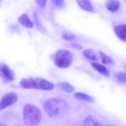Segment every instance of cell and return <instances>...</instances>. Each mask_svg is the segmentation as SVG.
Segmentation results:
<instances>
[{
  "label": "cell",
  "instance_id": "obj_1",
  "mask_svg": "<svg viewBox=\"0 0 126 126\" xmlns=\"http://www.w3.org/2000/svg\"><path fill=\"white\" fill-rule=\"evenodd\" d=\"M42 113L39 108L34 105L28 104L23 108V120L26 125L34 126L40 122Z\"/></svg>",
  "mask_w": 126,
  "mask_h": 126
},
{
  "label": "cell",
  "instance_id": "obj_2",
  "mask_svg": "<svg viewBox=\"0 0 126 126\" xmlns=\"http://www.w3.org/2000/svg\"><path fill=\"white\" fill-rule=\"evenodd\" d=\"M21 87L25 89H35L42 90L50 91L54 88L53 84L41 78L23 79L20 82Z\"/></svg>",
  "mask_w": 126,
  "mask_h": 126
},
{
  "label": "cell",
  "instance_id": "obj_3",
  "mask_svg": "<svg viewBox=\"0 0 126 126\" xmlns=\"http://www.w3.org/2000/svg\"><path fill=\"white\" fill-rule=\"evenodd\" d=\"M65 102L57 98H52L47 100L44 104V109L50 117L59 115L66 107Z\"/></svg>",
  "mask_w": 126,
  "mask_h": 126
},
{
  "label": "cell",
  "instance_id": "obj_4",
  "mask_svg": "<svg viewBox=\"0 0 126 126\" xmlns=\"http://www.w3.org/2000/svg\"><path fill=\"white\" fill-rule=\"evenodd\" d=\"M73 55L69 51L65 49L59 50L54 57V63L56 66L60 68L68 67L72 64Z\"/></svg>",
  "mask_w": 126,
  "mask_h": 126
},
{
  "label": "cell",
  "instance_id": "obj_5",
  "mask_svg": "<svg viewBox=\"0 0 126 126\" xmlns=\"http://www.w3.org/2000/svg\"><path fill=\"white\" fill-rule=\"evenodd\" d=\"M0 75L3 81L5 83L13 81L15 79L14 71L4 63H1L0 65Z\"/></svg>",
  "mask_w": 126,
  "mask_h": 126
},
{
  "label": "cell",
  "instance_id": "obj_6",
  "mask_svg": "<svg viewBox=\"0 0 126 126\" xmlns=\"http://www.w3.org/2000/svg\"><path fill=\"white\" fill-rule=\"evenodd\" d=\"M18 100V96L14 92H10L6 94L3 96L0 102V110H2L6 108L12 106Z\"/></svg>",
  "mask_w": 126,
  "mask_h": 126
},
{
  "label": "cell",
  "instance_id": "obj_7",
  "mask_svg": "<svg viewBox=\"0 0 126 126\" xmlns=\"http://www.w3.org/2000/svg\"><path fill=\"white\" fill-rule=\"evenodd\" d=\"M114 30L116 35L120 40L126 42V24L117 25Z\"/></svg>",
  "mask_w": 126,
  "mask_h": 126
},
{
  "label": "cell",
  "instance_id": "obj_8",
  "mask_svg": "<svg viewBox=\"0 0 126 126\" xmlns=\"http://www.w3.org/2000/svg\"><path fill=\"white\" fill-rule=\"evenodd\" d=\"M91 65L94 69L102 75L107 77L110 76V71L109 69L105 66L96 62L91 63Z\"/></svg>",
  "mask_w": 126,
  "mask_h": 126
},
{
  "label": "cell",
  "instance_id": "obj_9",
  "mask_svg": "<svg viewBox=\"0 0 126 126\" xmlns=\"http://www.w3.org/2000/svg\"><path fill=\"white\" fill-rule=\"evenodd\" d=\"M83 126H103L101 122L93 115L87 116L84 120Z\"/></svg>",
  "mask_w": 126,
  "mask_h": 126
},
{
  "label": "cell",
  "instance_id": "obj_10",
  "mask_svg": "<svg viewBox=\"0 0 126 126\" xmlns=\"http://www.w3.org/2000/svg\"><path fill=\"white\" fill-rule=\"evenodd\" d=\"M77 2L79 6L83 10L90 12H93L95 11L93 6L90 0H77Z\"/></svg>",
  "mask_w": 126,
  "mask_h": 126
},
{
  "label": "cell",
  "instance_id": "obj_11",
  "mask_svg": "<svg viewBox=\"0 0 126 126\" xmlns=\"http://www.w3.org/2000/svg\"><path fill=\"white\" fill-rule=\"evenodd\" d=\"M18 20L21 25L27 28L32 29L33 27V23L26 14H23L19 17Z\"/></svg>",
  "mask_w": 126,
  "mask_h": 126
},
{
  "label": "cell",
  "instance_id": "obj_12",
  "mask_svg": "<svg viewBox=\"0 0 126 126\" xmlns=\"http://www.w3.org/2000/svg\"><path fill=\"white\" fill-rule=\"evenodd\" d=\"M83 54L85 57L91 61H98L99 58L98 55L95 50L90 48L85 49L83 51Z\"/></svg>",
  "mask_w": 126,
  "mask_h": 126
},
{
  "label": "cell",
  "instance_id": "obj_13",
  "mask_svg": "<svg viewBox=\"0 0 126 126\" xmlns=\"http://www.w3.org/2000/svg\"><path fill=\"white\" fill-rule=\"evenodd\" d=\"M105 6L110 11L115 12L117 11L120 7V2L118 0H108L105 2Z\"/></svg>",
  "mask_w": 126,
  "mask_h": 126
},
{
  "label": "cell",
  "instance_id": "obj_14",
  "mask_svg": "<svg viewBox=\"0 0 126 126\" xmlns=\"http://www.w3.org/2000/svg\"><path fill=\"white\" fill-rule=\"evenodd\" d=\"M57 85L59 88L66 93H72L75 90L71 85L66 82H60L57 84Z\"/></svg>",
  "mask_w": 126,
  "mask_h": 126
},
{
  "label": "cell",
  "instance_id": "obj_15",
  "mask_svg": "<svg viewBox=\"0 0 126 126\" xmlns=\"http://www.w3.org/2000/svg\"><path fill=\"white\" fill-rule=\"evenodd\" d=\"M99 54L100 56L102 62L104 64H113L115 63L113 59L110 56L107 55L104 52L99 51Z\"/></svg>",
  "mask_w": 126,
  "mask_h": 126
},
{
  "label": "cell",
  "instance_id": "obj_16",
  "mask_svg": "<svg viewBox=\"0 0 126 126\" xmlns=\"http://www.w3.org/2000/svg\"><path fill=\"white\" fill-rule=\"evenodd\" d=\"M74 97L77 99L81 101H85L91 102L94 101L93 98L89 95L83 93H76L74 94Z\"/></svg>",
  "mask_w": 126,
  "mask_h": 126
},
{
  "label": "cell",
  "instance_id": "obj_17",
  "mask_svg": "<svg viewBox=\"0 0 126 126\" xmlns=\"http://www.w3.org/2000/svg\"><path fill=\"white\" fill-rule=\"evenodd\" d=\"M115 78L120 84H126V73L123 72H118L115 73Z\"/></svg>",
  "mask_w": 126,
  "mask_h": 126
},
{
  "label": "cell",
  "instance_id": "obj_18",
  "mask_svg": "<svg viewBox=\"0 0 126 126\" xmlns=\"http://www.w3.org/2000/svg\"><path fill=\"white\" fill-rule=\"evenodd\" d=\"M33 19L34 20L35 23L38 29L41 32L44 33H45L46 30L45 29V28L43 27L39 19H38V16H37V14L36 12H34L33 14Z\"/></svg>",
  "mask_w": 126,
  "mask_h": 126
},
{
  "label": "cell",
  "instance_id": "obj_19",
  "mask_svg": "<svg viewBox=\"0 0 126 126\" xmlns=\"http://www.w3.org/2000/svg\"><path fill=\"white\" fill-rule=\"evenodd\" d=\"M62 37L63 39L68 41H73L76 39V36L73 33L69 32L64 31L62 34Z\"/></svg>",
  "mask_w": 126,
  "mask_h": 126
},
{
  "label": "cell",
  "instance_id": "obj_20",
  "mask_svg": "<svg viewBox=\"0 0 126 126\" xmlns=\"http://www.w3.org/2000/svg\"><path fill=\"white\" fill-rule=\"evenodd\" d=\"M52 2L54 5L59 9L63 8L65 6V3L64 0H52Z\"/></svg>",
  "mask_w": 126,
  "mask_h": 126
},
{
  "label": "cell",
  "instance_id": "obj_21",
  "mask_svg": "<svg viewBox=\"0 0 126 126\" xmlns=\"http://www.w3.org/2000/svg\"><path fill=\"white\" fill-rule=\"evenodd\" d=\"M47 2V0H36L37 4L42 8H45L46 6Z\"/></svg>",
  "mask_w": 126,
  "mask_h": 126
},
{
  "label": "cell",
  "instance_id": "obj_22",
  "mask_svg": "<svg viewBox=\"0 0 126 126\" xmlns=\"http://www.w3.org/2000/svg\"><path fill=\"white\" fill-rule=\"evenodd\" d=\"M71 47H73L75 49H77L78 50H80L82 48V46L79 44H77V43H73L71 44Z\"/></svg>",
  "mask_w": 126,
  "mask_h": 126
},
{
  "label": "cell",
  "instance_id": "obj_23",
  "mask_svg": "<svg viewBox=\"0 0 126 126\" xmlns=\"http://www.w3.org/2000/svg\"><path fill=\"white\" fill-rule=\"evenodd\" d=\"M0 126H7L6 125L4 124H0Z\"/></svg>",
  "mask_w": 126,
  "mask_h": 126
},
{
  "label": "cell",
  "instance_id": "obj_24",
  "mask_svg": "<svg viewBox=\"0 0 126 126\" xmlns=\"http://www.w3.org/2000/svg\"><path fill=\"white\" fill-rule=\"evenodd\" d=\"M116 126V125H112V124H110V125H106V126Z\"/></svg>",
  "mask_w": 126,
  "mask_h": 126
},
{
  "label": "cell",
  "instance_id": "obj_25",
  "mask_svg": "<svg viewBox=\"0 0 126 126\" xmlns=\"http://www.w3.org/2000/svg\"><path fill=\"white\" fill-rule=\"evenodd\" d=\"M15 126H20V125H15Z\"/></svg>",
  "mask_w": 126,
  "mask_h": 126
},
{
  "label": "cell",
  "instance_id": "obj_26",
  "mask_svg": "<svg viewBox=\"0 0 126 126\" xmlns=\"http://www.w3.org/2000/svg\"><path fill=\"white\" fill-rule=\"evenodd\" d=\"M125 69H126V67H125Z\"/></svg>",
  "mask_w": 126,
  "mask_h": 126
},
{
  "label": "cell",
  "instance_id": "obj_27",
  "mask_svg": "<svg viewBox=\"0 0 126 126\" xmlns=\"http://www.w3.org/2000/svg\"><path fill=\"white\" fill-rule=\"evenodd\" d=\"M125 2H126V1H125Z\"/></svg>",
  "mask_w": 126,
  "mask_h": 126
}]
</instances>
